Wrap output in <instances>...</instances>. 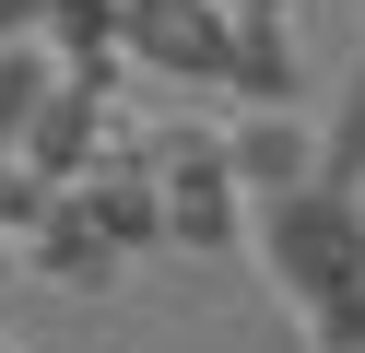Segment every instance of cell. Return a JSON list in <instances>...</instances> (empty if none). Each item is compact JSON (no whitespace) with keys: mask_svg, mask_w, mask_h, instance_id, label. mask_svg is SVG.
<instances>
[{"mask_svg":"<svg viewBox=\"0 0 365 353\" xmlns=\"http://www.w3.org/2000/svg\"><path fill=\"white\" fill-rule=\"evenodd\" d=\"M24 271H48L59 295H106V282H118V247H106V235L71 212V188H59V212L24 235Z\"/></svg>","mask_w":365,"mask_h":353,"instance_id":"cell-6","label":"cell"},{"mask_svg":"<svg viewBox=\"0 0 365 353\" xmlns=\"http://www.w3.org/2000/svg\"><path fill=\"white\" fill-rule=\"evenodd\" d=\"M236 235H247V188L224 165H200V177L165 188V247H236Z\"/></svg>","mask_w":365,"mask_h":353,"instance_id":"cell-7","label":"cell"},{"mask_svg":"<svg viewBox=\"0 0 365 353\" xmlns=\"http://www.w3.org/2000/svg\"><path fill=\"white\" fill-rule=\"evenodd\" d=\"M224 83H236L247 106H294V24H236Z\"/></svg>","mask_w":365,"mask_h":353,"instance_id":"cell-8","label":"cell"},{"mask_svg":"<svg viewBox=\"0 0 365 353\" xmlns=\"http://www.w3.org/2000/svg\"><path fill=\"white\" fill-rule=\"evenodd\" d=\"M0 353H12V342H0Z\"/></svg>","mask_w":365,"mask_h":353,"instance_id":"cell-16","label":"cell"},{"mask_svg":"<svg viewBox=\"0 0 365 353\" xmlns=\"http://www.w3.org/2000/svg\"><path fill=\"white\" fill-rule=\"evenodd\" d=\"M354 353H365V342H354Z\"/></svg>","mask_w":365,"mask_h":353,"instance_id":"cell-17","label":"cell"},{"mask_svg":"<svg viewBox=\"0 0 365 353\" xmlns=\"http://www.w3.org/2000/svg\"><path fill=\"white\" fill-rule=\"evenodd\" d=\"M224 47H236V12L224 0H118V59H142V71L224 83Z\"/></svg>","mask_w":365,"mask_h":353,"instance_id":"cell-2","label":"cell"},{"mask_svg":"<svg viewBox=\"0 0 365 353\" xmlns=\"http://www.w3.org/2000/svg\"><path fill=\"white\" fill-rule=\"evenodd\" d=\"M12 165H36L48 188H71V177H95L106 165V94H83L71 71H59V94L36 106V130L12 141Z\"/></svg>","mask_w":365,"mask_h":353,"instance_id":"cell-3","label":"cell"},{"mask_svg":"<svg viewBox=\"0 0 365 353\" xmlns=\"http://www.w3.org/2000/svg\"><path fill=\"white\" fill-rule=\"evenodd\" d=\"M318 177H330V188H365V71L341 83L330 130H318Z\"/></svg>","mask_w":365,"mask_h":353,"instance_id":"cell-10","label":"cell"},{"mask_svg":"<svg viewBox=\"0 0 365 353\" xmlns=\"http://www.w3.org/2000/svg\"><path fill=\"white\" fill-rule=\"evenodd\" d=\"M12 271H24V235H0V282H12Z\"/></svg>","mask_w":365,"mask_h":353,"instance_id":"cell-14","label":"cell"},{"mask_svg":"<svg viewBox=\"0 0 365 353\" xmlns=\"http://www.w3.org/2000/svg\"><path fill=\"white\" fill-rule=\"evenodd\" d=\"M0 188H12V153H0Z\"/></svg>","mask_w":365,"mask_h":353,"instance_id":"cell-15","label":"cell"},{"mask_svg":"<svg viewBox=\"0 0 365 353\" xmlns=\"http://www.w3.org/2000/svg\"><path fill=\"white\" fill-rule=\"evenodd\" d=\"M12 36H48V0H0V47Z\"/></svg>","mask_w":365,"mask_h":353,"instance_id":"cell-13","label":"cell"},{"mask_svg":"<svg viewBox=\"0 0 365 353\" xmlns=\"http://www.w3.org/2000/svg\"><path fill=\"white\" fill-rule=\"evenodd\" d=\"M307 329H318V353H354V342H365V295H341V306H318Z\"/></svg>","mask_w":365,"mask_h":353,"instance_id":"cell-12","label":"cell"},{"mask_svg":"<svg viewBox=\"0 0 365 353\" xmlns=\"http://www.w3.org/2000/svg\"><path fill=\"white\" fill-rule=\"evenodd\" d=\"M48 94H59V47H48V36H12V47H0V153L36 130Z\"/></svg>","mask_w":365,"mask_h":353,"instance_id":"cell-9","label":"cell"},{"mask_svg":"<svg viewBox=\"0 0 365 353\" xmlns=\"http://www.w3.org/2000/svg\"><path fill=\"white\" fill-rule=\"evenodd\" d=\"M247 247L271 259V282H283L307 318L341 306V295H365V188H330V177L271 188V200L247 212Z\"/></svg>","mask_w":365,"mask_h":353,"instance_id":"cell-1","label":"cell"},{"mask_svg":"<svg viewBox=\"0 0 365 353\" xmlns=\"http://www.w3.org/2000/svg\"><path fill=\"white\" fill-rule=\"evenodd\" d=\"M224 177H236V188H259V200H271V188L318 177V130H307L294 106H247L236 130H224Z\"/></svg>","mask_w":365,"mask_h":353,"instance_id":"cell-5","label":"cell"},{"mask_svg":"<svg viewBox=\"0 0 365 353\" xmlns=\"http://www.w3.org/2000/svg\"><path fill=\"white\" fill-rule=\"evenodd\" d=\"M71 212H83V224H95L118 259L165 247V188H153L142 165H118V141H106V165H95V177H71Z\"/></svg>","mask_w":365,"mask_h":353,"instance_id":"cell-4","label":"cell"},{"mask_svg":"<svg viewBox=\"0 0 365 353\" xmlns=\"http://www.w3.org/2000/svg\"><path fill=\"white\" fill-rule=\"evenodd\" d=\"M48 47H118V0H48Z\"/></svg>","mask_w":365,"mask_h":353,"instance_id":"cell-11","label":"cell"}]
</instances>
